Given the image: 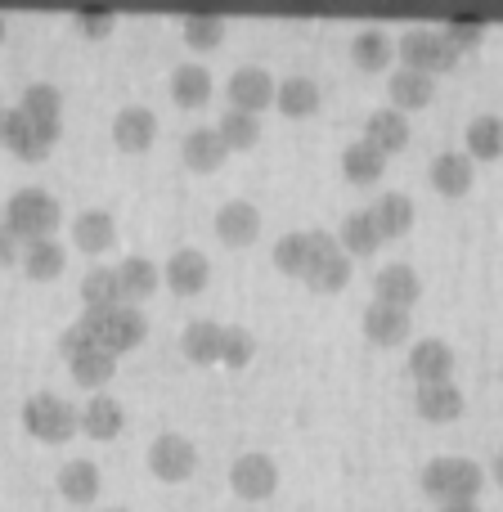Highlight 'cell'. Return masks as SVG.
<instances>
[{
  "label": "cell",
  "instance_id": "cell-1",
  "mask_svg": "<svg viewBox=\"0 0 503 512\" xmlns=\"http://www.w3.org/2000/svg\"><path fill=\"white\" fill-rule=\"evenodd\" d=\"M418 486L436 499V504H459V499H477L486 486V468L477 459H463V454H436L423 463V477Z\"/></svg>",
  "mask_w": 503,
  "mask_h": 512
},
{
  "label": "cell",
  "instance_id": "cell-2",
  "mask_svg": "<svg viewBox=\"0 0 503 512\" xmlns=\"http://www.w3.org/2000/svg\"><path fill=\"white\" fill-rule=\"evenodd\" d=\"M5 230L14 234L18 243H41V239H54V230H59L63 221V207L54 194H45V189H18V194H9L5 203Z\"/></svg>",
  "mask_w": 503,
  "mask_h": 512
},
{
  "label": "cell",
  "instance_id": "cell-3",
  "mask_svg": "<svg viewBox=\"0 0 503 512\" xmlns=\"http://www.w3.org/2000/svg\"><path fill=\"white\" fill-rule=\"evenodd\" d=\"M396 54H400V68L423 72V77H432V81H436V72L459 68V50L445 41L441 27H409L396 41Z\"/></svg>",
  "mask_w": 503,
  "mask_h": 512
},
{
  "label": "cell",
  "instance_id": "cell-4",
  "mask_svg": "<svg viewBox=\"0 0 503 512\" xmlns=\"http://www.w3.org/2000/svg\"><path fill=\"white\" fill-rule=\"evenodd\" d=\"M23 427L45 445H63L81 432V409H72L63 396L54 391H36L23 405Z\"/></svg>",
  "mask_w": 503,
  "mask_h": 512
},
{
  "label": "cell",
  "instance_id": "cell-5",
  "mask_svg": "<svg viewBox=\"0 0 503 512\" xmlns=\"http://www.w3.org/2000/svg\"><path fill=\"white\" fill-rule=\"evenodd\" d=\"M81 324L95 333V342L104 346L108 355H126L149 337V319H144L140 306H117V310H86Z\"/></svg>",
  "mask_w": 503,
  "mask_h": 512
},
{
  "label": "cell",
  "instance_id": "cell-6",
  "mask_svg": "<svg viewBox=\"0 0 503 512\" xmlns=\"http://www.w3.org/2000/svg\"><path fill=\"white\" fill-rule=\"evenodd\" d=\"M306 288L315 292H342L351 283V256L328 230H310V261H306Z\"/></svg>",
  "mask_w": 503,
  "mask_h": 512
},
{
  "label": "cell",
  "instance_id": "cell-7",
  "mask_svg": "<svg viewBox=\"0 0 503 512\" xmlns=\"http://www.w3.org/2000/svg\"><path fill=\"white\" fill-rule=\"evenodd\" d=\"M230 490L248 504H265V499L279 490V463L261 450H248L230 463Z\"/></svg>",
  "mask_w": 503,
  "mask_h": 512
},
{
  "label": "cell",
  "instance_id": "cell-8",
  "mask_svg": "<svg viewBox=\"0 0 503 512\" xmlns=\"http://www.w3.org/2000/svg\"><path fill=\"white\" fill-rule=\"evenodd\" d=\"M149 472L158 481H189L198 472V450H194V441L189 436H180V432H162V436H153V445H149Z\"/></svg>",
  "mask_w": 503,
  "mask_h": 512
},
{
  "label": "cell",
  "instance_id": "cell-9",
  "mask_svg": "<svg viewBox=\"0 0 503 512\" xmlns=\"http://www.w3.org/2000/svg\"><path fill=\"white\" fill-rule=\"evenodd\" d=\"M274 86H279V81H274L265 68H256V63H243V68L234 72L230 81H225V99H230L234 113L256 117L261 108L274 104Z\"/></svg>",
  "mask_w": 503,
  "mask_h": 512
},
{
  "label": "cell",
  "instance_id": "cell-10",
  "mask_svg": "<svg viewBox=\"0 0 503 512\" xmlns=\"http://www.w3.org/2000/svg\"><path fill=\"white\" fill-rule=\"evenodd\" d=\"M405 369H409V378H414L418 387L450 382V373H454L450 342H441V337H418V342L409 346V355H405Z\"/></svg>",
  "mask_w": 503,
  "mask_h": 512
},
{
  "label": "cell",
  "instance_id": "cell-11",
  "mask_svg": "<svg viewBox=\"0 0 503 512\" xmlns=\"http://www.w3.org/2000/svg\"><path fill=\"white\" fill-rule=\"evenodd\" d=\"M418 297H423V279H418L414 265L391 261V265H382V270L373 274V301H378V306L409 310Z\"/></svg>",
  "mask_w": 503,
  "mask_h": 512
},
{
  "label": "cell",
  "instance_id": "cell-12",
  "mask_svg": "<svg viewBox=\"0 0 503 512\" xmlns=\"http://www.w3.org/2000/svg\"><path fill=\"white\" fill-rule=\"evenodd\" d=\"M256 234H261V207L248 203V198L221 203V212H216V239L225 248H248V243H256Z\"/></svg>",
  "mask_w": 503,
  "mask_h": 512
},
{
  "label": "cell",
  "instance_id": "cell-13",
  "mask_svg": "<svg viewBox=\"0 0 503 512\" xmlns=\"http://www.w3.org/2000/svg\"><path fill=\"white\" fill-rule=\"evenodd\" d=\"M162 279H167V288L176 292V297H198V292L207 288V279H212V261L198 248H176L167 270H162Z\"/></svg>",
  "mask_w": 503,
  "mask_h": 512
},
{
  "label": "cell",
  "instance_id": "cell-14",
  "mask_svg": "<svg viewBox=\"0 0 503 512\" xmlns=\"http://www.w3.org/2000/svg\"><path fill=\"white\" fill-rule=\"evenodd\" d=\"M427 180H432V189L441 198H463L472 189V180H477V167H472L468 153L459 149H445L432 158V167H427Z\"/></svg>",
  "mask_w": 503,
  "mask_h": 512
},
{
  "label": "cell",
  "instance_id": "cell-15",
  "mask_svg": "<svg viewBox=\"0 0 503 512\" xmlns=\"http://www.w3.org/2000/svg\"><path fill=\"white\" fill-rule=\"evenodd\" d=\"M72 243H77V252H86V256L113 252V243H117L113 212H104V207H86V212H77L72 216Z\"/></svg>",
  "mask_w": 503,
  "mask_h": 512
},
{
  "label": "cell",
  "instance_id": "cell-16",
  "mask_svg": "<svg viewBox=\"0 0 503 512\" xmlns=\"http://www.w3.org/2000/svg\"><path fill=\"white\" fill-rule=\"evenodd\" d=\"M364 144H373V149L382 153V158H391V153H405L409 140H414V131H409V117L396 113V108H378V113H369V122H364Z\"/></svg>",
  "mask_w": 503,
  "mask_h": 512
},
{
  "label": "cell",
  "instance_id": "cell-17",
  "mask_svg": "<svg viewBox=\"0 0 503 512\" xmlns=\"http://www.w3.org/2000/svg\"><path fill=\"white\" fill-rule=\"evenodd\" d=\"M153 140H158V117H153V108L131 104L113 117V144L122 153H144V149H153Z\"/></svg>",
  "mask_w": 503,
  "mask_h": 512
},
{
  "label": "cell",
  "instance_id": "cell-18",
  "mask_svg": "<svg viewBox=\"0 0 503 512\" xmlns=\"http://www.w3.org/2000/svg\"><path fill=\"white\" fill-rule=\"evenodd\" d=\"M364 337H369L373 346H400L409 333H414V319H409V310H396V306H364V319H360Z\"/></svg>",
  "mask_w": 503,
  "mask_h": 512
},
{
  "label": "cell",
  "instance_id": "cell-19",
  "mask_svg": "<svg viewBox=\"0 0 503 512\" xmlns=\"http://www.w3.org/2000/svg\"><path fill=\"white\" fill-rule=\"evenodd\" d=\"M180 158H185L189 171H216L225 167V158H230V149H225V140L216 135V126H194V131L180 140Z\"/></svg>",
  "mask_w": 503,
  "mask_h": 512
},
{
  "label": "cell",
  "instance_id": "cell-20",
  "mask_svg": "<svg viewBox=\"0 0 503 512\" xmlns=\"http://www.w3.org/2000/svg\"><path fill=\"white\" fill-rule=\"evenodd\" d=\"M414 409L427 423H454V418H463L468 400H463V391L454 387V382H432V387L414 391Z\"/></svg>",
  "mask_w": 503,
  "mask_h": 512
},
{
  "label": "cell",
  "instance_id": "cell-21",
  "mask_svg": "<svg viewBox=\"0 0 503 512\" xmlns=\"http://www.w3.org/2000/svg\"><path fill=\"white\" fill-rule=\"evenodd\" d=\"M117 283H122V301L126 306H140L158 292L162 283V270L149 261V256H122L117 261Z\"/></svg>",
  "mask_w": 503,
  "mask_h": 512
},
{
  "label": "cell",
  "instance_id": "cell-22",
  "mask_svg": "<svg viewBox=\"0 0 503 512\" xmlns=\"http://www.w3.org/2000/svg\"><path fill=\"white\" fill-rule=\"evenodd\" d=\"M221 333L225 328L216 319H189L185 333H180V351L189 364L207 369V364H221Z\"/></svg>",
  "mask_w": 503,
  "mask_h": 512
},
{
  "label": "cell",
  "instance_id": "cell-23",
  "mask_svg": "<svg viewBox=\"0 0 503 512\" xmlns=\"http://www.w3.org/2000/svg\"><path fill=\"white\" fill-rule=\"evenodd\" d=\"M122 427H126L122 400H113V396H90L86 405H81V432H86L90 441H113V436H122Z\"/></svg>",
  "mask_w": 503,
  "mask_h": 512
},
{
  "label": "cell",
  "instance_id": "cell-24",
  "mask_svg": "<svg viewBox=\"0 0 503 512\" xmlns=\"http://www.w3.org/2000/svg\"><path fill=\"white\" fill-rule=\"evenodd\" d=\"M387 95H391V108L409 117V113H418V108L432 104L436 81H432V77H423V72L400 68V72H391V77H387Z\"/></svg>",
  "mask_w": 503,
  "mask_h": 512
},
{
  "label": "cell",
  "instance_id": "cell-25",
  "mask_svg": "<svg viewBox=\"0 0 503 512\" xmlns=\"http://www.w3.org/2000/svg\"><path fill=\"white\" fill-rule=\"evenodd\" d=\"M391 59H396V41L382 27H360L351 36V63L360 72H387Z\"/></svg>",
  "mask_w": 503,
  "mask_h": 512
},
{
  "label": "cell",
  "instance_id": "cell-26",
  "mask_svg": "<svg viewBox=\"0 0 503 512\" xmlns=\"http://www.w3.org/2000/svg\"><path fill=\"white\" fill-rule=\"evenodd\" d=\"M337 243H342L346 256H373L387 239H382V230H378V221H373L369 207H355V212H346Z\"/></svg>",
  "mask_w": 503,
  "mask_h": 512
},
{
  "label": "cell",
  "instance_id": "cell-27",
  "mask_svg": "<svg viewBox=\"0 0 503 512\" xmlns=\"http://www.w3.org/2000/svg\"><path fill=\"white\" fill-rule=\"evenodd\" d=\"M212 90H216V81L203 63H180V68L171 72V99H176V108L194 113V108H203L207 99H212Z\"/></svg>",
  "mask_w": 503,
  "mask_h": 512
},
{
  "label": "cell",
  "instance_id": "cell-28",
  "mask_svg": "<svg viewBox=\"0 0 503 512\" xmlns=\"http://www.w3.org/2000/svg\"><path fill=\"white\" fill-rule=\"evenodd\" d=\"M382 171H387V158H382L373 144H364V140H351L342 149V176L351 180L355 189H373L382 180Z\"/></svg>",
  "mask_w": 503,
  "mask_h": 512
},
{
  "label": "cell",
  "instance_id": "cell-29",
  "mask_svg": "<svg viewBox=\"0 0 503 512\" xmlns=\"http://www.w3.org/2000/svg\"><path fill=\"white\" fill-rule=\"evenodd\" d=\"M369 212H373V221H378L382 239H405V234L414 230V198L400 194V189H387Z\"/></svg>",
  "mask_w": 503,
  "mask_h": 512
},
{
  "label": "cell",
  "instance_id": "cell-30",
  "mask_svg": "<svg viewBox=\"0 0 503 512\" xmlns=\"http://www.w3.org/2000/svg\"><path fill=\"white\" fill-rule=\"evenodd\" d=\"M99 490H104V477H99V468L90 459H72L59 468V495L68 504H95Z\"/></svg>",
  "mask_w": 503,
  "mask_h": 512
},
{
  "label": "cell",
  "instance_id": "cell-31",
  "mask_svg": "<svg viewBox=\"0 0 503 512\" xmlns=\"http://www.w3.org/2000/svg\"><path fill=\"white\" fill-rule=\"evenodd\" d=\"M274 108H279L283 117H310L319 108V81L301 77V72L283 77L279 86H274Z\"/></svg>",
  "mask_w": 503,
  "mask_h": 512
},
{
  "label": "cell",
  "instance_id": "cell-32",
  "mask_svg": "<svg viewBox=\"0 0 503 512\" xmlns=\"http://www.w3.org/2000/svg\"><path fill=\"white\" fill-rule=\"evenodd\" d=\"M463 144H468V158L472 162H495L503 158V117L495 113H481L468 122V131H463Z\"/></svg>",
  "mask_w": 503,
  "mask_h": 512
},
{
  "label": "cell",
  "instance_id": "cell-33",
  "mask_svg": "<svg viewBox=\"0 0 503 512\" xmlns=\"http://www.w3.org/2000/svg\"><path fill=\"white\" fill-rule=\"evenodd\" d=\"M81 306L86 310H117L122 301V283H117V265H90L81 279Z\"/></svg>",
  "mask_w": 503,
  "mask_h": 512
},
{
  "label": "cell",
  "instance_id": "cell-34",
  "mask_svg": "<svg viewBox=\"0 0 503 512\" xmlns=\"http://www.w3.org/2000/svg\"><path fill=\"white\" fill-rule=\"evenodd\" d=\"M23 274L36 283H50L63 274V265H68V252H63L59 239H41V243H23Z\"/></svg>",
  "mask_w": 503,
  "mask_h": 512
},
{
  "label": "cell",
  "instance_id": "cell-35",
  "mask_svg": "<svg viewBox=\"0 0 503 512\" xmlns=\"http://www.w3.org/2000/svg\"><path fill=\"white\" fill-rule=\"evenodd\" d=\"M68 373H72V382H77V387L99 391V387H108V382H113L117 355H108L104 346H90V351L72 355V360H68Z\"/></svg>",
  "mask_w": 503,
  "mask_h": 512
},
{
  "label": "cell",
  "instance_id": "cell-36",
  "mask_svg": "<svg viewBox=\"0 0 503 512\" xmlns=\"http://www.w3.org/2000/svg\"><path fill=\"white\" fill-rule=\"evenodd\" d=\"M216 135L225 140V149H230V153H248V149L261 144V117H248V113L225 108L221 122H216Z\"/></svg>",
  "mask_w": 503,
  "mask_h": 512
},
{
  "label": "cell",
  "instance_id": "cell-37",
  "mask_svg": "<svg viewBox=\"0 0 503 512\" xmlns=\"http://www.w3.org/2000/svg\"><path fill=\"white\" fill-rule=\"evenodd\" d=\"M270 261H274V270H279V274L301 279V274H306V261H310V230H288L270 248Z\"/></svg>",
  "mask_w": 503,
  "mask_h": 512
},
{
  "label": "cell",
  "instance_id": "cell-38",
  "mask_svg": "<svg viewBox=\"0 0 503 512\" xmlns=\"http://www.w3.org/2000/svg\"><path fill=\"white\" fill-rule=\"evenodd\" d=\"M18 108L27 113V122H63V95L50 81H32L18 99Z\"/></svg>",
  "mask_w": 503,
  "mask_h": 512
},
{
  "label": "cell",
  "instance_id": "cell-39",
  "mask_svg": "<svg viewBox=\"0 0 503 512\" xmlns=\"http://www.w3.org/2000/svg\"><path fill=\"white\" fill-rule=\"evenodd\" d=\"M252 360H256V337H252V328L230 324V328L221 333V364H225V369H248Z\"/></svg>",
  "mask_w": 503,
  "mask_h": 512
},
{
  "label": "cell",
  "instance_id": "cell-40",
  "mask_svg": "<svg viewBox=\"0 0 503 512\" xmlns=\"http://www.w3.org/2000/svg\"><path fill=\"white\" fill-rule=\"evenodd\" d=\"M180 32H185V45L189 50H216L225 36V18L216 14H189L185 23H180Z\"/></svg>",
  "mask_w": 503,
  "mask_h": 512
},
{
  "label": "cell",
  "instance_id": "cell-41",
  "mask_svg": "<svg viewBox=\"0 0 503 512\" xmlns=\"http://www.w3.org/2000/svg\"><path fill=\"white\" fill-rule=\"evenodd\" d=\"M441 32H445V41H450L454 50H477L481 36H486V27H481L477 18H445Z\"/></svg>",
  "mask_w": 503,
  "mask_h": 512
},
{
  "label": "cell",
  "instance_id": "cell-42",
  "mask_svg": "<svg viewBox=\"0 0 503 512\" xmlns=\"http://www.w3.org/2000/svg\"><path fill=\"white\" fill-rule=\"evenodd\" d=\"M27 135H32V122H27L23 108H5V113H0V144H5L9 153H18L27 144Z\"/></svg>",
  "mask_w": 503,
  "mask_h": 512
},
{
  "label": "cell",
  "instance_id": "cell-43",
  "mask_svg": "<svg viewBox=\"0 0 503 512\" xmlns=\"http://www.w3.org/2000/svg\"><path fill=\"white\" fill-rule=\"evenodd\" d=\"M72 23H77L81 36H90V41H104V36L113 32L117 14H113V9H77V14H72Z\"/></svg>",
  "mask_w": 503,
  "mask_h": 512
},
{
  "label": "cell",
  "instance_id": "cell-44",
  "mask_svg": "<svg viewBox=\"0 0 503 512\" xmlns=\"http://www.w3.org/2000/svg\"><path fill=\"white\" fill-rule=\"evenodd\" d=\"M90 346H99V342H95V333H90V328L81 324V319H77V324H68V328H63V337H59V351H63V360H72V355L90 351Z\"/></svg>",
  "mask_w": 503,
  "mask_h": 512
},
{
  "label": "cell",
  "instance_id": "cell-45",
  "mask_svg": "<svg viewBox=\"0 0 503 512\" xmlns=\"http://www.w3.org/2000/svg\"><path fill=\"white\" fill-rule=\"evenodd\" d=\"M18 256H23V243H18L14 234H9L5 225H0V270H5V265H14Z\"/></svg>",
  "mask_w": 503,
  "mask_h": 512
},
{
  "label": "cell",
  "instance_id": "cell-46",
  "mask_svg": "<svg viewBox=\"0 0 503 512\" xmlns=\"http://www.w3.org/2000/svg\"><path fill=\"white\" fill-rule=\"evenodd\" d=\"M436 512H481L477 499H459V504H436Z\"/></svg>",
  "mask_w": 503,
  "mask_h": 512
},
{
  "label": "cell",
  "instance_id": "cell-47",
  "mask_svg": "<svg viewBox=\"0 0 503 512\" xmlns=\"http://www.w3.org/2000/svg\"><path fill=\"white\" fill-rule=\"evenodd\" d=\"M490 477H495V481H499V486H503V445H499V454H495V463H490Z\"/></svg>",
  "mask_w": 503,
  "mask_h": 512
},
{
  "label": "cell",
  "instance_id": "cell-48",
  "mask_svg": "<svg viewBox=\"0 0 503 512\" xmlns=\"http://www.w3.org/2000/svg\"><path fill=\"white\" fill-rule=\"evenodd\" d=\"M5 32H9V23H5V14H0V41H5Z\"/></svg>",
  "mask_w": 503,
  "mask_h": 512
},
{
  "label": "cell",
  "instance_id": "cell-49",
  "mask_svg": "<svg viewBox=\"0 0 503 512\" xmlns=\"http://www.w3.org/2000/svg\"><path fill=\"white\" fill-rule=\"evenodd\" d=\"M104 512H126V508H104Z\"/></svg>",
  "mask_w": 503,
  "mask_h": 512
},
{
  "label": "cell",
  "instance_id": "cell-50",
  "mask_svg": "<svg viewBox=\"0 0 503 512\" xmlns=\"http://www.w3.org/2000/svg\"><path fill=\"white\" fill-rule=\"evenodd\" d=\"M0 113H5V99H0Z\"/></svg>",
  "mask_w": 503,
  "mask_h": 512
}]
</instances>
